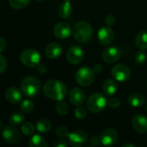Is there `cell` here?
<instances>
[{
	"mask_svg": "<svg viewBox=\"0 0 147 147\" xmlns=\"http://www.w3.org/2000/svg\"><path fill=\"white\" fill-rule=\"evenodd\" d=\"M43 92L47 97L53 101H63L67 95V88L59 80H48L43 85Z\"/></svg>",
	"mask_w": 147,
	"mask_h": 147,
	"instance_id": "1",
	"label": "cell"
},
{
	"mask_svg": "<svg viewBox=\"0 0 147 147\" xmlns=\"http://www.w3.org/2000/svg\"><path fill=\"white\" fill-rule=\"evenodd\" d=\"M74 39L79 43H86L93 36V28L91 25L84 21L78 22L72 29Z\"/></svg>",
	"mask_w": 147,
	"mask_h": 147,
	"instance_id": "2",
	"label": "cell"
},
{
	"mask_svg": "<svg viewBox=\"0 0 147 147\" xmlns=\"http://www.w3.org/2000/svg\"><path fill=\"white\" fill-rule=\"evenodd\" d=\"M21 90L26 96L34 97L40 90V82L35 77L28 76L22 79L21 83Z\"/></svg>",
	"mask_w": 147,
	"mask_h": 147,
	"instance_id": "3",
	"label": "cell"
},
{
	"mask_svg": "<svg viewBox=\"0 0 147 147\" xmlns=\"http://www.w3.org/2000/svg\"><path fill=\"white\" fill-rule=\"evenodd\" d=\"M87 109L92 113L102 112L108 105L106 96L102 93H94L87 99Z\"/></svg>",
	"mask_w": 147,
	"mask_h": 147,
	"instance_id": "4",
	"label": "cell"
},
{
	"mask_svg": "<svg viewBox=\"0 0 147 147\" xmlns=\"http://www.w3.org/2000/svg\"><path fill=\"white\" fill-rule=\"evenodd\" d=\"M20 61L27 67H37L40 63V55L34 49H25L20 54Z\"/></svg>",
	"mask_w": 147,
	"mask_h": 147,
	"instance_id": "5",
	"label": "cell"
},
{
	"mask_svg": "<svg viewBox=\"0 0 147 147\" xmlns=\"http://www.w3.org/2000/svg\"><path fill=\"white\" fill-rule=\"evenodd\" d=\"M95 76L96 71H94V69L90 67H82L78 70L75 75V79L79 85L86 87L90 85L94 82Z\"/></svg>",
	"mask_w": 147,
	"mask_h": 147,
	"instance_id": "6",
	"label": "cell"
},
{
	"mask_svg": "<svg viewBox=\"0 0 147 147\" xmlns=\"http://www.w3.org/2000/svg\"><path fill=\"white\" fill-rule=\"evenodd\" d=\"M111 74L115 80L119 82H126L131 77V71L127 65L119 64L112 68Z\"/></svg>",
	"mask_w": 147,
	"mask_h": 147,
	"instance_id": "7",
	"label": "cell"
},
{
	"mask_svg": "<svg viewBox=\"0 0 147 147\" xmlns=\"http://www.w3.org/2000/svg\"><path fill=\"white\" fill-rule=\"evenodd\" d=\"M3 138L9 144H18L22 140L20 132L14 126H8L3 130Z\"/></svg>",
	"mask_w": 147,
	"mask_h": 147,
	"instance_id": "8",
	"label": "cell"
},
{
	"mask_svg": "<svg viewBox=\"0 0 147 147\" xmlns=\"http://www.w3.org/2000/svg\"><path fill=\"white\" fill-rule=\"evenodd\" d=\"M68 141L69 144L73 147H81L86 145L88 142V135L85 132L81 130L73 131L69 134Z\"/></svg>",
	"mask_w": 147,
	"mask_h": 147,
	"instance_id": "9",
	"label": "cell"
},
{
	"mask_svg": "<svg viewBox=\"0 0 147 147\" xmlns=\"http://www.w3.org/2000/svg\"><path fill=\"white\" fill-rule=\"evenodd\" d=\"M84 56V50L79 46L71 47L66 53V59L71 65H78L82 62Z\"/></svg>",
	"mask_w": 147,
	"mask_h": 147,
	"instance_id": "10",
	"label": "cell"
},
{
	"mask_svg": "<svg viewBox=\"0 0 147 147\" xmlns=\"http://www.w3.org/2000/svg\"><path fill=\"white\" fill-rule=\"evenodd\" d=\"M98 40L102 46H109L112 44L115 39V34L112 30L111 27L109 26H104L102 27L97 34Z\"/></svg>",
	"mask_w": 147,
	"mask_h": 147,
	"instance_id": "11",
	"label": "cell"
},
{
	"mask_svg": "<svg viewBox=\"0 0 147 147\" xmlns=\"http://www.w3.org/2000/svg\"><path fill=\"white\" fill-rule=\"evenodd\" d=\"M100 139H101L102 145L105 146H110L117 142L118 133L114 128H107L101 133Z\"/></svg>",
	"mask_w": 147,
	"mask_h": 147,
	"instance_id": "12",
	"label": "cell"
},
{
	"mask_svg": "<svg viewBox=\"0 0 147 147\" xmlns=\"http://www.w3.org/2000/svg\"><path fill=\"white\" fill-rule=\"evenodd\" d=\"M121 56V50L117 47H107L102 54V59L109 64L115 63L120 59Z\"/></svg>",
	"mask_w": 147,
	"mask_h": 147,
	"instance_id": "13",
	"label": "cell"
},
{
	"mask_svg": "<svg viewBox=\"0 0 147 147\" xmlns=\"http://www.w3.org/2000/svg\"><path fill=\"white\" fill-rule=\"evenodd\" d=\"M71 33V26L67 22H59L53 28V34L60 40H65L70 36Z\"/></svg>",
	"mask_w": 147,
	"mask_h": 147,
	"instance_id": "14",
	"label": "cell"
},
{
	"mask_svg": "<svg viewBox=\"0 0 147 147\" xmlns=\"http://www.w3.org/2000/svg\"><path fill=\"white\" fill-rule=\"evenodd\" d=\"M133 127L140 134H147V117L143 115H136L132 120Z\"/></svg>",
	"mask_w": 147,
	"mask_h": 147,
	"instance_id": "15",
	"label": "cell"
},
{
	"mask_svg": "<svg viewBox=\"0 0 147 147\" xmlns=\"http://www.w3.org/2000/svg\"><path fill=\"white\" fill-rule=\"evenodd\" d=\"M69 100L71 104L75 106H80L84 103L85 100V94L80 88H72L69 92Z\"/></svg>",
	"mask_w": 147,
	"mask_h": 147,
	"instance_id": "16",
	"label": "cell"
},
{
	"mask_svg": "<svg viewBox=\"0 0 147 147\" xmlns=\"http://www.w3.org/2000/svg\"><path fill=\"white\" fill-rule=\"evenodd\" d=\"M63 52V47L59 43L52 42L46 47L45 54L50 59H58Z\"/></svg>",
	"mask_w": 147,
	"mask_h": 147,
	"instance_id": "17",
	"label": "cell"
},
{
	"mask_svg": "<svg viewBox=\"0 0 147 147\" xmlns=\"http://www.w3.org/2000/svg\"><path fill=\"white\" fill-rule=\"evenodd\" d=\"M5 99L12 104H16L22 102V95L21 90H19L17 88L10 87L5 91Z\"/></svg>",
	"mask_w": 147,
	"mask_h": 147,
	"instance_id": "18",
	"label": "cell"
},
{
	"mask_svg": "<svg viewBox=\"0 0 147 147\" xmlns=\"http://www.w3.org/2000/svg\"><path fill=\"white\" fill-rule=\"evenodd\" d=\"M118 90V85L116 82L113 79H107L102 84V91L105 96H113L116 93Z\"/></svg>",
	"mask_w": 147,
	"mask_h": 147,
	"instance_id": "19",
	"label": "cell"
},
{
	"mask_svg": "<svg viewBox=\"0 0 147 147\" xmlns=\"http://www.w3.org/2000/svg\"><path fill=\"white\" fill-rule=\"evenodd\" d=\"M72 13V5L71 3V1H67L65 0L64 3H62L59 9H58V14L59 16V17L63 18V19H66L68 17H70V16Z\"/></svg>",
	"mask_w": 147,
	"mask_h": 147,
	"instance_id": "20",
	"label": "cell"
},
{
	"mask_svg": "<svg viewBox=\"0 0 147 147\" xmlns=\"http://www.w3.org/2000/svg\"><path fill=\"white\" fill-rule=\"evenodd\" d=\"M128 103L134 108H140L146 103V98L140 94L134 93L128 97Z\"/></svg>",
	"mask_w": 147,
	"mask_h": 147,
	"instance_id": "21",
	"label": "cell"
},
{
	"mask_svg": "<svg viewBox=\"0 0 147 147\" xmlns=\"http://www.w3.org/2000/svg\"><path fill=\"white\" fill-rule=\"evenodd\" d=\"M35 127L38 132L41 134H47L52 129V123L49 120L42 118V119H39L36 121Z\"/></svg>",
	"mask_w": 147,
	"mask_h": 147,
	"instance_id": "22",
	"label": "cell"
},
{
	"mask_svg": "<svg viewBox=\"0 0 147 147\" xmlns=\"http://www.w3.org/2000/svg\"><path fill=\"white\" fill-rule=\"evenodd\" d=\"M135 44L138 48L140 50H146L147 49V31L140 32L135 39Z\"/></svg>",
	"mask_w": 147,
	"mask_h": 147,
	"instance_id": "23",
	"label": "cell"
},
{
	"mask_svg": "<svg viewBox=\"0 0 147 147\" xmlns=\"http://www.w3.org/2000/svg\"><path fill=\"white\" fill-rule=\"evenodd\" d=\"M28 146L30 147H46L47 146V143L42 136L39 134H34L29 140Z\"/></svg>",
	"mask_w": 147,
	"mask_h": 147,
	"instance_id": "24",
	"label": "cell"
},
{
	"mask_svg": "<svg viewBox=\"0 0 147 147\" xmlns=\"http://www.w3.org/2000/svg\"><path fill=\"white\" fill-rule=\"evenodd\" d=\"M25 120V116L21 112H14L9 119V122L10 125L14 126V127H17L20 126L21 124L23 123Z\"/></svg>",
	"mask_w": 147,
	"mask_h": 147,
	"instance_id": "25",
	"label": "cell"
},
{
	"mask_svg": "<svg viewBox=\"0 0 147 147\" xmlns=\"http://www.w3.org/2000/svg\"><path fill=\"white\" fill-rule=\"evenodd\" d=\"M56 112L59 115H65L69 112V106L66 102L63 101H59L55 107Z\"/></svg>",
	"mask_w": 147,
	"mask_h": 147,
	"instance_id": "26",
	"label": "cell"
},
{
	"mask_svg": "<svg viewBox=\"0 0 147 147\" xmlns=\"http://www.w3.org/2000/svg\"><path fill=\"white\" fill-rule=\"evenodd\" d=\"M9 5L16 9H21L25 8L30 3V0H9Z\"/></svg>",
	"mask_w": 147,
	"mask_h": 147,
	"instance_id": "27",
	"label": "cell"
},
{
	"mask_svg": "<svg viewBox=\"0 0 147 147\" xmlns=\"http://www.w3.org/2000/svg\"><path fill=\"white\" fill-rule=\"evenodd\" d=\"M21 110L23 112V113H26V114H29L33 111L34 109V102L31 101V100H23L21 103Z\"/></svg>",
	"mask_w": 147,
	"mask_h": 147,
	"instance_id": "28",
	"label": "cell"
},
{
	"mask_svg": "<svg viewBox=\"0 0 147 147\" xmlns=\"http://www.w3.org/2000/svg\"><path fill=\"white\" fill-rule=\"evenodd\" d=\"M22 133L26 135V136H29L32 135L34 134V127L31 122H25L22 125Z\"/></svg>",
	"mask_w": 147,
	"mask_h": 147,
	"instance_id": "29",
	"label": "cell"
},
{
	"mask_svg": "<svg viewBox=\"0 0 147 147\" xmlns=\"http://www.w3.org/2000/svg\"><path fill=\"white\" fill-rule=\"evenodd\" d=\"M86 115H87L86 109L84 107H82L81 105L80 106H78L75 109V110H74V116L78 120H79V121L84 120L86 117Z\"/></svg>",
	"mask_w": 147,
	"mask_h": 147,
	"instance_id": "30",
	"label": "cell"
},
{
	"mask_svg": "<svg viewBox=\"0 0 147 147\" xmlns=\"http://www.w3.org/2000/svg\"><path fill=\"white\" fill-rule=\"evenodd\" d=\"M146 61V53L144 52V50L139 51L135 54V63L139 65H142Z\"/></svg>",
	"mask_w": 147,
	"mask_h": 147,
	"instance_id": "31",
	"label": "cell"
},
{
	"mask_svg": "<svg viewBox=\"0 0 147 147\" xmlns=\"http://www.w3.org/2000/svg\"><path fill=\"white\" fill-rule=\"evenodd\" d=\"M69 134H70V133L65 127L60 126V127H57V129H56V135L59 138H62V139L66 138L69 136Z\"/></svg>",
	"mask_w": 147,
	"mask_h": 147,
	"instance_id": "32",
	"label": "cell"
},
{
	"mask_svg": "<svg viewBox=\"0 0 147 147\" xmlns=\"http://www.w3.org/2000/svg\"><path fill=\"white\" fill-rule=\"evenodd\" d=\"M120 105H121V101L116 97H113L108 100V106H109L112 109H117L120 107Z\"/></svg>",
	"mask_w": 147,
	"mask_h": 147,
	"instance_id": "33",
	"label": "cell"
},
{
	"mask_svg": "<svg viewBox=\"0 0 147 147\" xmlns=\"http://www.w3.org/2000/svg\"><path fill=\"white\" fill-rule=\"evenodd\" d=\"M7 66H8L7 60L5 59L3 54H0V72L3 73L7 69Z\"/></svg>",
	"mask_w": 147,
	"mask_h": 147,
	"instance_id": "34",
	"label": "cell"
},
{
	"mask_svg": "<svg viewBox=\"0 0 147 147\" xmlns=\"http://www.w3.org/2000/svg\"><path fill=\"white\" fill-rule=\"evenodd\" d=\"M105 22L108 26L111 27L115 24V18L113 15H108L105 18Z\"/></svg>",
	"mask_w": 147,
	"mask_h": 147,
	"instance_id": "35",
	"label": "cell"
},
{
	"mask_svg": "<svg viewBox=\"0 0 147 147\" xmlns=\"http://www.w3.org/2000/svg\"><path fill=\"white\" fill-rule=\"evenodd\" d=\"M90 143L91 146H99L101 143V139H100V136H94L90 139Z\"/></svg>",
	"mask_w": 147,
	"mask_h": 147,
	"instance_id": "36",
	"label": "cell"
},
{
	"mask_svg": "<svg viewBox=\"0 0 147 147\" xmlns=\"http://www.w3.org/2000/svg\"><path fill=\"white\" fill-rule=\"evenodd\" d=\"M67 146H68V144L63 140H59L53 144L54 147H66Z\"/></svg>",
	"mask_w": 147,
	"mask_h": 147,
	"instance_id": "37",
	"label": "cell"
},
{
	"mask_svg": "<svg viewBox=\"0 0 147 147\" xmlns=\"http://www.w3.org/2000/svg\"><path fill=\"white\" fill-rule=\"evenodd\" d=\"M37 70L41 74H44V73L47 72V67H46V65H43V64H40V63L37 65Z\"/></svg>",
	"mask_w": 147,
	"mask_h": 147,
	"instance_id": "38",
	"label": "cell"
},
{
	"mask_svg": "<svg viewBox=\"0 0 147 147\" xmlns=\"http://www.w3.org/2000/svg\"><path fill=\"white\" fill-rule=\"evenodd\" d=\"M5 47H6V41L3 38H1L0 39V50H1V52H3L5 49Z\"/></svg>",
	"mask_w": 147,
	"mask_h": 147,
	"instance_id": "39",
	"label": "cell"
},
{
	"mask_svg": "<svg viewBox=\"0 0 147 147\" xmlns=\"http://www.w3.org/2000/svg\"><path fill=\"white\" fill-rule=\"evenodd\" d=\"M93 69H94V71H95L96 73H99V72H101V71H102L103 67H102V65L97 64L96 65H95V67H94Z\"/></svg>",
	"mask_w": 147,
	"mask_h": 147,
	"instance_id": "40",
	"label": "cell"
},
{
	"mask_svg": "<svg viewBox=\"0 0 147 147\" xmlns=\"http://www.w3.org/2000/svg\"><path fill=\"white\" fill-rule=\"evenodd\" d=\"M127 146H132V147H135V146L134 145V144H125V145H123V147H127Z\"/></svg>",
	"mask_w": 147,
	"mask_h": 147,
	"instance_id": "41",
	"label": "cell"
},
{
	"mask_svg": "<svg viewBox=\"0 0 147 147\" xmlns=\"http://www.w3.org/2000/svg\"><path fill=\"white\" fill-rule=\"evenodd\" d=\"M36 1H38V2H40V1H44V0H36Z\"/></svg>",
	"mask_w": 147,
	"mask_h": 147,
	"instance_id": "42",
	"label": "cell"
},
{
	"mask_svg": "<svg viewBox=\"0 0 147 147\" xmlns=\"http://www.w3.org/2000/svg\"><path fill=\"white\" fill-rule=\"evenodd\" d=\"M67 1H71V0H67Z\"/></svg>",
	"mask_w": 147,
	"mask_h": 147,
	"instance_id": "43",
	"label": "cell"
},
{
	"mask_svg": "<svg viewBox=\"0 0 147 147\" xmlns=\"http://www.w3.org/2000/svg\"><path fill=\"white\" fill-rule=\"evenodd\" d=\"M146 111H147V106H146Z\"/></svg>",
	"mask_w": 147,
	"mask_h": 147,
	"instance_id": "44",
	"label": "cell"
},
{
	"mask_svg": "<svg viewBox=\"0 0 147 147\" xmlns=\"http://www.w3.org/2000/svg\"><path fill=\"white\" fill-rule=\"evenodd\" d=\"M146 86H147V83H146Z\"/></svg>",
	"mask_w": 147,
	"mask_h": 147,
	"instance_id": "45",
	"label": "cell"
}]
</instances>
